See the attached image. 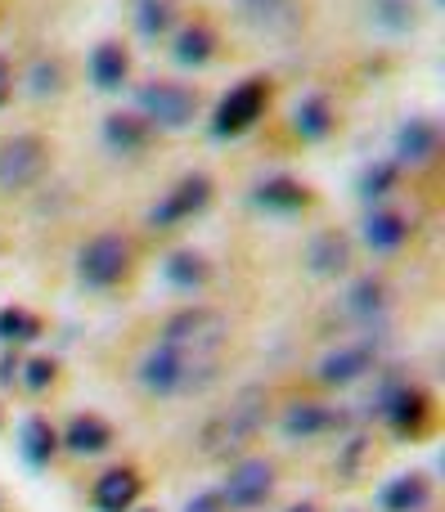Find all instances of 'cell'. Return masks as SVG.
Here are the masks:
<instances>
[{
  "instance_id": "1",
  "label": "cell",
  "mask_w": 445,
  "mask_h": 512,
  "mask_svg": "<svg viewBox=\"0 0 445 512\" xmlns=\"http://www.w3.org/2000/svg\"><path fill=\"white\" fill-rule=\"evenodd\" d=\"M225 342H230V319L207 306H189V310H180V315H171L158 337V346H167V351L185 355V360H198V364H216Z\"/></svg>"
},
{
  "instance_id": "2",
  "label": "cell",
  "mask_w": 445,
  "mask_h": 512,
  "mask_svg": "<svg viewBox=\"0 0 445 512\" xmlns=\"http://www.w3.org/2000/svg\"><path fill=\"white\" fill-rule=\"evenodd\" d=\"M266 405L270 400L261 387H243L239 396L230 400V409H221V414L203 427V436H198L207 459H225V454L243 450V445L261 432V423H266Z\"/></svg>"
},
{
  "instance_id": "3",
  "label": "cell",
  "mask_w": 445,
  "mask_h": 512,
  "mask_svg": "<svg viewBox=\"0 0 445 512\" xmlns=\"http://www.w3.org/2000/svg\"><path fill=\"white\" fill-rule=\"evenodd\" d=\"M212 373H216V364H198V360L167 351V346H153L140 360V387L153 391V396H185V391L207 387Z\"/></svg>"
},
{
  "instance_id": "4",
  "label": "cell",
  "mask_w": 445,
  "mask_h": 512,
  "mask_svg": "<svg viewBox=\"0 0 445 512\" xmlns=\"http://www.w3.org/2000/svg\"><path fill=\"white\" fill-rule=\"evenodd\" d=\"M135 108L149 126H162V131H185L198 113V95L180 81H149V86L135 90Z\"/></svg>"
},
{
  "instance_id": "5",
  "label": "cell",
  "mask_w": 445,
  "mask_h": 512,
  "mask_svg": "<svg viewBox=\"0 0 445 512\" xmlns=\"http://www.w3.org/2000/svg\"><path fill=\"white\" fill-rule=\"evenodd\" d=\"M45 162H50V149H45L41 135H9V140H0V194L32 189L45 176Z\"/></svg>"
},
{
  "instance_id": "6",
  "label": "cell",
  "mask_w": 445,
  "mask_h": 512,
  "mask_svg": "<svg viewBox=\"0 0 445 512\" xmlns=\"http://www.w3.org/2000/svg\"><path fill=\"white\" fill-rule=\"evenodd\" d=\"M131 265V243L122 234H95L77 256V274L86 288H113Z\"/></svg>"
},
{
  "instance_id": "7",
  "label": "cell",
  "mask_w": 445,
  "mask_h": 512,
  "mask_svg": "<svg viewBox=\"0 0 445 512\" xmlns=\"http://www.w3.org/2000/svg\"><path fill=\"white\" fill-rule=\"evenodd\" d=\"M261 113H266V81H243L221 99V108L212 117V135L216 140H234V135L252 131L261 122Z\"/></svg>"
},
{
  "instance_id": "8",
  "label": "cell",
  "mask_w": 445,
  "mask_h": 512,
  "mask_svg": "<svg viewBox=\"0 0 445 512\" xmlns=\"http://www.w3.org/2000/svg\"><path fill=\"white\" fill-rule=\"evenodd\" d=\"M378 414L392 423L396 436H419L423 427H428L432 409L419 387H410V382H401V378H387V387L378 391Z\"/></svg>"
},
{
  "instance_id": "9",
  "label": "cell",
  "mask_w": 445,
  "mask_h": 512,
  "mask_svg": "<svg viewBox=\"0 0 445 512\" xmlns=\"http://www.w3.org/2000/svg\"><path fill=\"white\" fill-rule=\"evenodd\" d=\"M207 203H212V180H207L203 171H194V176H185L171 194H162V203L149 212V225L153 230H171V225L198 216Z\"/></svg>"
},
{
  "instance_id": "10",
  "label": "cell",
  "mask_w": 445,
  "mask_h": 512,
  "mask_svg": "<svg viewBox=\"0 0 445 512\" xmlns=\"http://www.w3.org/2000/svg\"><path fill=\"white\" fill-rule=\"evenodd\" d=\"M234 9L257 36H293L302 27V0H234Z\"/></svg>"
},
{
  "instance_id": "11",
  "label": "cell",
  "mask_w": 445,
  "mask_h": 512,
  "mask_svg": "<svg viewBox=\"0 0 445 512\" xmlns=\"http://www.w3.org/2000/svg\"><path fill=\"white\" fill-rule=\"evenodd\" d=\"M270 490H275V468H270L266 459H243L239 468H230V481H225V490H221V504L261 508Z\"/></svg>"
},
{
  "instance_id": "12",
  "label": "cell",
  "mask_w": 445,
  "mask_h": 512,
  "mask_svg": "<svg viewBox=\"0 0 445 512\" xmlns=\"http://www.w3.org/2000/svg\"><path fill=\"white\" fill-rule=\"evenodd\" d=\"M374 369V342H356V346H338L333 355L320 360V382L324 387H351L356 378Z\"/></svg>"
},
{
  "instance_id": "13",
  "label": "cell",
  "mask_w": 445,
  "mask_h": 512,
  "mask_svg": "<svg viewBox=\"0 0 445 512\" xmlns=\"http://www.w3.org/2000/svg\"><path fill=\"white\" fill-rule=\"evenodd\" d=\"M441 144V131L437 122H428V117H414V122H405L401 131H396V167H423V162H432V153H437Z\"/></svg>"
},
{
  "instance_id": "14",
  "label": "cell",
  "mask_w": 445,
  "mask_h": 512,
  "mask_svg": "<svg viewBox=\"0 0 445 512\" xmlns=\"http://www.w3.org/2000/svg\"><path fill=\"white\" fill-rule=\"evenodd\" d=\"M284 436L288 441H306V436H324L333 427H342V414L329 405H315V400H297V405L284 409Z\"/></svg>"
},
{
  "instance_id": "15",
  "label": "cell",
  "mask_w": 445,
  "mask_h": 512,
  "mask_svg": "<svg viewBox=\"0 0 445 512\" xmlns=\"http://www.w3.org/2000/svg\"><path fill=\"white\" fill-rule=\"evenodd\" d=\"M347 265H351V243L342 239L338 230H324L306 243V270H311L315 279H333V274H342Z\"/></svg>"
},
{
  "instance_id": "16",
  "label": "cell",
  "mask_w": 445,
  "mask_h": 512,
  "mask_svg": "<svg viewBox=\"0 0 445 512\" xmlns=\"http://www.w3.org/2000/svg\"><path fill=\"white\" fill-rule=\"evenodd\" d=\"M95 508L99 512H126L140 499V472H131V468H113V472H104V477L95 481Z\"/></svg>"
},
{
  "instance_id": "17",
  "label": "cell",
  "mask_w": 445,
  "mask_h": 512,
  "mask_svg": "<svg viewBox=\"0 0 445 512\" xmlns=\"http://www.w3.org/2000/svg\"><path fill=\"white\" fill-rule=\"evenodd\" d=\"M252 198H257V207H266V212H275V216H297V212H306V203H311V194H306L293 176L261 180Z\"/></svg>"
},
{
  "instance_id": "18",
  "label": "cell",
  "mask_w": 445,
  "mask_h": 512,
  "mask_svg": "<svg viewBox=\"0 0 445 512\" xmlns=\"http://www.w3.org/2000/svg\"><path fill=\"white\" fill-rule=\"evenodd\" d=\"M149 135H153V126L144 122L140 113H108L104 117V144L113 153H140L144 144H149Z\"/></svg>"
},
{
  "instance_id": "19",
  "label": "cell",
  "mask_w": 445,
  "mask_h": 512,
  "mask_svg": "<svg viewBox=\"0 0 445 512\" xmlns=\"http://www.w3.org/2000/svg\"><path fill=\"white\" fill-rule=\"evenodd\" d=\"M126 72H131V54H126V45H117V41L95 45V54H90V81H95L99 90H122Z\"/></svg>"
},
{
  "instance_id": "20",
  "label": "cell",
  "mask_w": 445,
  "mask_h": 512,
  "mask_svg": "<svg viewBox=\"0 0 445 512\" xmlns=\"http://www.w3.org/2000/svg\"><path fill=\"white\" fill-rule=\"evenodd\" d=\"M428 499H432V490H428V481H423L419 472L396 477V481H387V486L378 490V508L383 512H423L428 508Z\"/></svg>"
},
{
  "instance_id": "21",
  "label": "cell",
  "mask_w": 445,
  "mask_h": 512,
  "mask_svg": "<svg viewBox=\"0 0 445 512\" xmlns=\"http://www.w3.org/2000/svg\"><path fill=\"white\" fill-rule=\"evenodd\" d=\"M63 445L72 454H104L113 445V427L95 414H77L68 427H63Z\"/></svg>"
},
{
  "instance_id": "22",
  "label": "cell",
  "mask_w": 445,
  "mask_h": 512,
  "mask_svg": "<svg viewBox=\"0 0 445 512\" xmlns=\"http://www.w3.org/2000/svg\"><path fill=\"white\" fill-rule=\"evenodd\" d=\"M212 50H216V32L207 23H185L176 32V41H171V54H176L180 68H203L212 59Z\"/></svg>"
},
{
  "instance_id": "23",
  "label": "cell",
  "mask_w": 445,
  "mask_h": 512,
  "mask_svg": "<svg viewBox=\"0 0 445 512\" xmlns=\"http://www.w3.org/2000/svg\"><path fill=\"white\" fill-rule=\"evenodd\" d=\"M369 23L387 36H405L419 27V0H369Z\"/></svg>"
},
{
  "instance_id": "24",
  "label": "cell",
  "mask_w": 445,
  "mask_h": 512,
  "mask_svg": "<svg viewBox=\"0 0 445 512\" xmlns=\"http://www.w3.org/2000/svg\"><path fill=\"white\" fill-rule=\"evenodd\" d=\"M405 239H410V221H405L401 212H387V207H378V212L365 221V243L374 252H396Z\"/></svg>"
},
{
  "instance_id": "25",
  "label": "cell",
  "mask_w": 445,
  "mask_h": 512,
  "mask_svg": "<svg viewBox=\"0 0 445 512\" xmlns=\"http://www.w3.org/2000/svg\"><path fill=\"white\" fill-rule=\"evenodd\" d=\"M162 279H167L171 288H180V292L203 288V283H207V261H203V252H194V248L171 252L167 261H162Z\"/></svg>"
},
{
  "instance_id": "26",
  "label": "cell",
  "mask_w": 445,
  "mask_h": 512,
  "mask_svg": "<svg viewBox=\"0 0 445 512\" xmlns=\"http://www.w3.org/2000/svg\"><path fill=\"white\" fill-rule=\"evenodd\" d=\"M293 131L302 135V140H324V135L333 131V108L324 95H302L293 108Z\"/></svg>"
},
{
  "instance_id": "27",
  "label": "cell",
  "mask_w": 445,
  "mask_h": 512,
  "mask_svg": "<svg viewBox=\"0 0 445 512\" xmlns=\"http://www.w3.org/2000/svg\"><path fill=\"white\" fill-rule=\"evenodd\" d=\"M18 445H23V459L32 468H45L54 459V450H59V436H54V427L45 418H27L23 432H18Z\"/></svg>"
},
{
  "instance_id": "28",
  "label": "cell",
  "mask_w": 445,
  "mask_h": 512,
  "mask_svg": "<svg viewBox=\"0 0 445 512\" xmlns=\"http://www.w3.org/2000/svg\"><path fill=\"white\" fill-rule=\"evenodd\" d=\"M41 337V319L23 306H5L0 310V342L5 346H18V342H36Z\"/></svg>"
},
{
  "instance_id": "29",
  "label": "cell",
  "mask_w": 445,
  "mask_h": 512,
  "mask_svg": "<svg viewBox=\"0 0 445 512\" xmlns=\"http://www.w3.org/2000/svg\"><path fill=\"white\" fill-rule=\"evenodd\" d=\"M131 9H135V32L140 36H162L171 27L176 0H131Z\"/></svg>"
},
{
  "instance_id": "30",
  "label": "cell",
  "mask_w": 445,
  "mask_h": 512,
  "mask_svg": "<svg viewBox=\"0 0 445 512\" xmlns=\"http://www.w3.org/2000/svg\"><path fill=\"white\" fill-rule=\"evenodd\" d=\"M383 301H387V288H383V279H360L356 288L347 292V315H356V319H374L378 310H383Z\"/></svg>"
},
{
  "instance_id": "31",
  "label": "cell",
  "mask_w": 445,
  "mask_h": 512,
  "mask_svg": "<svg viewBox=\"0 0 445 512\" xmlns=\"http://www.w3.org/2000/svg\"><path fill=\"white\" fill-rule=\"evenodd\" d=\"M396 176H401V167L396 162H374V167H365V176H360V198H369V203H378V198L392 194Z\"/></svg>"
},
{
  "instance_id": "32",
  "label": "cell",
  "mask_w": 445,
  "mask_h": 512,
  "mask_svg": "<svg viewBox=\"0 0 445 512\" xmlns=\"http://www.w3.org/2000/svg\"><path fill=\"white\" fill-rule=\"evenodd\" d=\"M27 90H32L36 99L59 95V90H63V68L54 59H36L32 72H27Z\"/></svg>"
},
{
  "instance_id": "33",
  "label": "cell",
  "mask_w": 445,
  "mask_h": 512,
  "mask_svg": "<svg viewBox=\"0 0 445 512\" xmlns=\"http://www.w3.org/2000/svg\"><path fill=\"white\" fill-rule=\"evenodd\" d=\"M54 382V360H27L23 364V387L27 391H45Z\"/></svg>"
},
{
  "instance_id": "34",
  "label": "cell",
  "mask_w": 445,
  "mask_h": 512,
  "mask_svg": "<svg viewBox=\"0 0 445 512\" xmlns=\"http://www.w3.org/2000/svg\"><path fill=\"white\" fill-rule=\"evenodd\" d=\"M185 512H225V504H221V495H212V490H207V495L189 499V508H185Z\"/></svg>"
},
{
  "instance_id": "35",
  "label": "cell",
  "mask_w": 445,
  "mask_h": 512,
  "mask_svg": "<svg viewBox=\"0 0 445 512\" xmlns=\"http://www.w3.org/2000/svg\"><path fill=\"white\" fill-rule=\"evenodd\" d=\"M9 95H14V72H9V63L0 59V108L9 104Z\"/></svg>"
},
{
  "instance_id": "36",
  "label": "cell",
  "mask_w": 445,
  "mask_h": 512,
  "mask_svg": "<svg viewBox=\"0 0 445 512\" xmlns=\"http://www.w3.org/2000/svg\"><path fill=\"white\" fill-rule=\"evenodd\" d=\"M288 512H315V504H297V508H288Z\"/></svg>"
}]
</instances>
